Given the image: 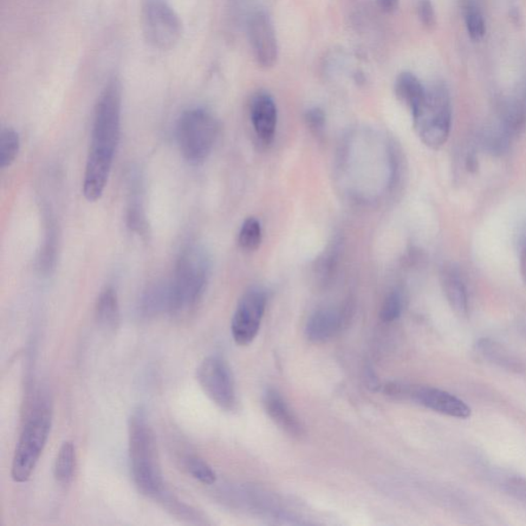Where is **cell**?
<instances>
[{
    "label": "cell",
    "instance_id": "4fadbf2b",
    "mask_svg": "<svg viewBox=\"0 0 526 526\" xmlns=\"http://www.w3.org/2000/svg\"><path fill=\"white\" fill-rule=\"evenodd\" d=\"M251 119L258 138L265 145L274 140L277 128V107L269 95L261 94L253 100Z\"/></svg>",
    "mask_w": 526,
    "mask_h": 526
},
{
    "label": "cell",
    "instance_id": "f546056e",
    "mask_svg": "<svg viewBox=\"0 0 526 526\" xmlns=\"http://www.w3.org/2000/svg\"><path fill=\"white\" fill-rule=\"evenodd\" d=\"M521 271L524 283L526 284V246L522 253L521 257Z\"/></svg>",
    "mask_w": 526,
    "mask_h": 526
},
{
    "label": "cell",
    "instance_id": "7402d4cb",
    "mask_svg": "<svg viewBox=\"0 0 526 526\" xmlns=\"http://www.w3.org/2000/svg\"><path fill=\"white\" fill-rule=\"evenodd\" d=\"M185 469L200 483L212 485L216 483V473L206 460L196 454H186L184 459Z\"/></svg>",
    "mask_w": 526,
    "mask_h": 526
},
{
    "label": "cell",
    "instance_id": "9a60e30c",
    "mask_svg": "<svg viewBox=\"0 0 526 526\" xmlns=\"http://www.w3.org/2000/svg\"><path fill=\"white\" fill-rule=\"evenodd\" d=\"M441 285L446 300L457 314L465 316L467 313V294L465 283L459 271L453 266H446L441 272Z\"/></svg>",
    "mask_w": 526,
    "mask_h": 526
},
{
    "label": "cell",
    "instance_id": "3957f363",
    "mask_svg": "<svg viewBox=\"0 0 526 526\" xmlns=\"http://www.w3.org/2000/svg\"><path fill=\"white\" fill-rule=\"evenodd\" d=\"M208 279L209 262L203 250L190 247L181 253L172 280L168 283V314L177 319L190 317L202 301Z\"/></svg>",
    "mask_w": 526,
    "mask_h": 526
},
{
    "label": "cell",
    "instance_id": "ba28073f",
    "mask_svg": "<svg viewBox=\"0 0 526 526\" xmlns=\"http://www.w3.org/2000/svg\"><path fill=\"white\" fill-rule=\"evenodd\" d=\"M197 380L214 404L224 412L235 411L237 394L232 369L223 357H207L197 369Z\"/></svg>",
    "mask_w": 526,
    "mask_h": 526
},
{
    "label": "cell",
    "instance_id": "ffe728a7",
    "mask_svg": "<svg viewBox=\"0 0 526 526\" xmlns=\"http://www.w3.org/2000/svg\"><path fill=\"white\" fill-rule=\"evenodd\" d=\"M169 310V287L166 284H155L145 292L141 301L142 314L152 317Z\"/></svg>",
    "mask_w": 526,
    "mask_h": 526
},
{
    "label": "cell",
    "instance_id": "7a4b0ae2",
    "mask_svg": "<svg viewBox=\"0 0 526 526\" xmlns=\"http://www.w3.org/2000/svg\"><path fill=\"white\" fill-rule=\"evenodd\" d=\"M129 459L139 491L158 499L166 491L158 447L153 428L140 409L129 420Z\"/></svg>",
    "mask_w": 526,
    "mask_h": 526
},
{
    "label": "cell",
    "instance_id": "5bb4252c",
    "mask_svg": "<svg viewBox=\"0 0 526 526\" xmlns=\"http://www.w3.org/2000/svg\"><path fill=\"white\" fill-rule=\"evenodd\" d=\"M342 324L341 311L334 309H322L310 317L305 327V334L311 342H326L339 333Z\"/></svg>",
    "mask_w": 526,
    "mask_h": 526
},
{
    "label": "cell",
    "instance_id": "f1b7e54d",
    "mask_svg": "<svg viewBox=\"0 0 526 526\" xmlns=\"http://www.w3.org/2000/svg\"><path fill=\"white\" fill-rule=\"evenodd\" d=\"M380 8L386 12H393L398 8V0H378Z\"/></svg>",
    "mask_w": 526,
    "mask_h": 526
},
{
    "label": "cell",
    "instance_id": "8992f818",
    "mask_svg": "<svg viewBox=\"0 0 526 526\" xmlns=\"http://www.w3.org/2000/svg\"><path fill=\"white\" fill-rule=\"evenodd\" d=\"M413 116L414 129L421 142L433 149L443 146L451 128L450 95L444 86L426 90L423 106Z\"/></svg>",
    "mask_w": 526,
    "mask_h": 526
},
{
    "label": "cell",
    "instance_id": "603a6c76",
    "mask_svg": "<svg viewBox=\"0 0 526 526\" xmlns=\"http://www.w3.org/2000/svg\"><path fill=\"white\" fill-rule=\"evenodd\" d=\"M263 231L261 223L255 217L245 220L239 233V244L246 251H255L261 246Z\"/></svg>",
    "mask_w": 526,
    "mask_h": 526
},
{
    "label": "cell",
    "instance_id": "d6986e66",
    "mask_svg": "<svg viewBox=\"0 0 526 526\" xmlns=\"http://www.w3.org/2000/svg\"><path fill=\"white\" fill-rule=\"evenodd\" d=\"M76 464L75 446L67 441L57 453L54 465V476L58 483L68 484L74 479Z\"/></svg>",
    "mask_w": 526,
    "mask_h": 526
},
{
    "label": "cell",
    "instance_id": "9c48e42d",
    "mask_svg": "<svg viewBox=\"0 0 526 526\" xmlns=\"http://www.w3.org/2000/svg\"><path fill=\"white\" fill-rule=\"evenodd\" d=\"M266 307V295L259 288L247 291L232 320V335L239 346H249L258 334Z\"/></svg>",
    "mask_w": 526,
    "mask_h": 526
},
{
    "label": "cell",
    "instance_id": "cb8c5ba5",
    "mask_svg": "<svg viewBox=\"0 0 526 526\" xmlns=\"http://www.w3.org/2000/svg\"><path fill=\"white\" fill-rule=\"evenodd\" d=\"M467 34L473 41L483 40L485 35V22L482 12L474 4H467L465 9Z\"/></svg>",
    "mask_w": 526,
    "mask_h": 526
},
{
    "label": "cell",
    "instance_id": "52a82bcc",
    "mask_svg": "<svg viewBox=\"0 0 526 526\" xmlns=\"http://www.w3.org/2000/svg\"><path fill=\"white\" fill-rule=\"evenodd\" d=\"M141 23L146 42L154 49L171 50L183 35V22L166 0H145Z\"/></svg>",
    "mask_w": 526,
    "mask_h": 526
},
{
    "label": "cell",
    "instance_id": "7c38bea8",
    "mask_svg": "<svg viewBox=\"0 0 526 526\" xmlns=\"http://www.w3.org/2000/svg\"><path fill=\"white\" fill-rule=\"evenodd\" d=\"M263 406L271 420L289 436L294 438L303 436L304 428L301 420L277 389H266L263 394Z\"/></svg>",
    "mask_w": 526,
    "mask_h": 526
},
{
    "label": "cell",
    "instance_id": "8fae6325",
    "mask_svg": "<svg viewBox=\"0 0 526 526\" xmlns=\"http://www.w3.org/2000/svg\"><path fill=\"white\" fill-rule=\"evenodd\" d=\"M249 36L258 64L265 68L274 67L278 59L277 37L270 18L263 12H256L251 17Z\"/></svg>",
    "mask_w": 526,
    "mask_h": 526
},
{
    "label": "cell",
    "instance_id": "44dd1931",
    "mask_svg": "<svg viewBox=\"0 0 526 526\" xmlns=\"http://www.w3.org/2000/svg\"><path fill=\"white\" fill-rule=\"evenodd\" d=\"M20 152V137L14 129L5 128L0 134V167L9 168L14 164Z\"/></svg>",
    "mask_w": 526,
    "mask_h": 526
},
{
    "label": "cell",
    "instance_id": "ac0fdd59",
    "mask_svg": "<svg viewBox=\"0 0 526 526\" xmlns=\"http://www.w3.org/2000/svg\"><path fill=\"white\" fill-rule=\"evenodd\" d=\"M477 349L484 359L510 372H521L522 362L513 356L502 344L490 339L479 341Z\"/></svg>",
    "mask_w": 526,
    "mask_h": 526
},
{
    "label": "cell",
    "instance_id": "30bf717a",
    "mask_svg": "<svg viewBox=\"0 0 526 526\" xmlns=\"http://www.w3.org/2000/svg\"><path fill=\"white\" fill-rule=\"evenodd\" d=\"M395 398L411 399L435 412L451 418L467 419L471 415V408L463 400L439 389L397 384Z\"/></svg>",
    "mask_w": 526,
    "mask_h": 526
},
{
    "label": "cell",
    "instance_id": "277c9868",
    "mask_svg": "<svg viewBox=\"0 0 526 526\" xmlns=\"http://www.w3.org/2000/svg\"><path fill=\"white\" fill-rule=\"evenodd\" d=\"M51 427L49 401L41 396L30 405L12 462V478L24 483L30 479L48 443Z\"/></svg>",
    "mask_w": 526,
    "mask_h": 526
},
{
    "label": "cell",
    "instance_id": "5b68a950",
    "mask_svg": "<svg viewBox=\"0 0 526 526\" xmlns=\"http://www.w3.org/2000/svg\"><path fill=\"white\" fill-rule=\"evenodd\" d=\"M218 134V122L204 108H192L181 114L177 140L181 153L192 164L204 161L212 152Z\"/></svg>",
    "mask_w": 526,
    "mask_h": 526
},
{
    "label": "cell",
    "instance_id": "83f0119b",
    "mask_svg": "<svg viewBox=\"0 0 526 526\" xmlns=\"http://www.w3.org/2000/svg\"><path fill=\"white\" fill-rule=\"evenodd\" d=\"M305 122L310 131L320 133L325 125V114L319 108L310 109L305 114Z\"/></svg>",
    "mask_w": 526,
    "mask_h": 526
},
{
    "label": "cell",
    "instance_id": "484cf974",
    "mask_svg": "<svg viewBox=\"0 0 526 526\" xmlns=\"http://www.w3.org/2000/svg\"><path fill=\"white\" fill-rule=\"evenodd\" d=\"M502 487L506 495L526 508V478L517 475L506 476L503 480Z\"/></svg>",
    "mask_w": 526,
    "mask_h": 526
},
{
    "label": "cell",
    "instance_id": "6da1fadb",
    "mask_svg": "<svg viewBox=\"0 0 526 526\" xmlns=\"http://www.w3.org/2000/svg\"><path fill=\"white\" fill-rule=\"evenodd\" d=\"M122 86L110 81L96 104L92 137L83 174V188L90 193L106 191L121 137Z\"/></svg>",
    "mask_w": 526,
    "mask_h": 526
},
{
    "label": "cell",
    "instance_id": "e0dca14e",
    "mask_svg": "<svg viewBox=\"0 0 526 526\" xmlns=\"http://www.w3.org/2000/svg\"><path fill=\"white\" fill-rule=\"evenodd\" d=\"M396 93L398 98L411 108L412 115L417 114L426 98V89L412 74L404 73L398 76L396 82Z\"/></svg>",
    "mask_w": 526,
    "mask_h": 526
},
{
    "label": "cell",
    "instance_id": "2e32d148",
    "mask_svg": "<svg viewBox=\"0 0 526 526\" xmlns=\"http://www.w3.org/2000/svg\"><path fill=\"white\" fill-rule=\"evenodd\" d=\"M96 319L100 326L110 331L118 329L121 323V310L118 294L113 287L104 289L96 303Z\"/></svg>",
    "mask_w": 526,
    "mask_h": 526
},
{
    "label": "cell",
    "instance_id": "d4e9b609",
    "mask_svg": "<svg viewBox=\"0 0 526 526\" xmlns=\"http://www.w3.org/2000/svg\"><path fill=\"white\" fill-rule=\"evenodd\" d=\"M404 309V298L399 291H393L382 302L381 309V320L385 323H392L398 319Z\"/></svg>",
    "mask_w": 526,
    "mask_h": 526
},
{
    "label": "cell",
    "instance_id": "4316f807",
    "mask_svg": "<svg viewBox=\"0 0 526 526\" xmlns=\"http://www.w3.org/2000/svg\"><path fill=\"white\" fill-rule=\"evenodd\" d=\"M419 16L421 23L427 28H433L436 25V15L430 0H421L419 5Z\"/></svg>",
    "mask_w": 526,
    "mask_h": 526
}]
</instances>
